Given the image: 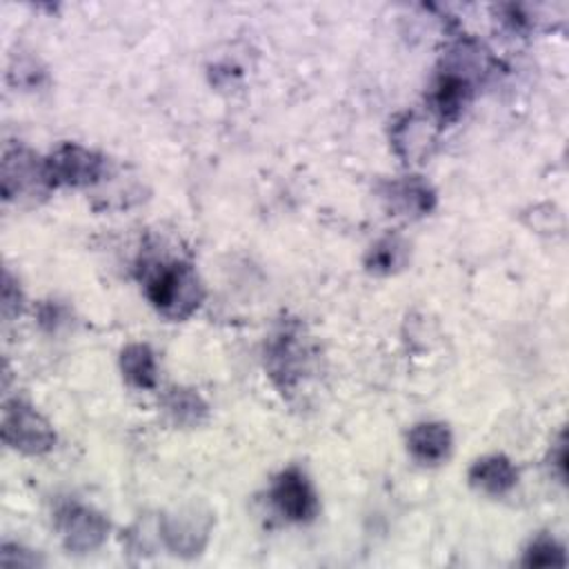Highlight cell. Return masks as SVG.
Instances as JSON below:
<instances>
[{"label":"cell","instance_id":"1","mask_svg":"<svg viewBox=\"0 0 569 569\" xmlns=\"http://www.w3.org/2000/svg\"><path fill=\"white\" fill-rule=\"evenodd\" d=\"M485 69L482 51L473 42H458L445 53L442 69L429 87L427 102L440 122H456L476 91L478 71Z\"/></svg>","mask_w":569,"mask_h":569},{"label":"cell","instance_id":"2","mask_svg":"<svg viewBox=\"0 0 569 569\" xmlns=\"http://www.w3.org/2000/svg\"><path fill=\"white\" fill-rule=\"evenodd\" d=\"M144 293L149 302L169 320L189 318L204 298L196 269L182 260H160L147 267Z\"/></svg>","mask_w":569,"mask_h":569},{"label":"cell","instance_id":"3","mask_svg":"<svg viewBox=\"0 0 569 569\" xmlns=\"http://www.w3.org/2000/svg\"><path fill=\"white\" fill-rule=\"evenodd\" d=\"M2 440L24 456H42L53 449L56 431L29 402L16 398L2 409Z\"/></svg>","mask_w":569,"mask_h":569},{"label":"cell","instance_id":"4","mask_svg":"<svg viewBox=\"0 0 569 569\" xmlns=\"http://www.w3.org/2000/svg\"><path fill=\"white\" fill-rule=\"evenodd\" d=\"M107 173V158L76 142L60 144L44 160V178L49 189L56 187H89Z\"/></svg>","mask_w":569,"mask_h":569},{"label":"cell","instance_id":"5","mask_svg":"<svg viewBox=\"0 0 569 569\" xmlns=\"http://www.w3.org/2000/svg\"><path fill=\"white\" fill-rule=\"evenodd\" d=\"M309 349L298 325H282L267 345V369L278 389L289 393L309 369Z\"/></svg>","mask_w":569,"mask_h":569},{"label":"cell","instance_id":"6","mask_svg":"<svg viewBox=\"0 0 569 569\" xmlns=\"http://www.w3.org/2000/svg\"><path fill=\"white\" fill-rule=\"evenodd\" d=\"M56 527L69 553H91L109 536V520L82 502H64L56 511Z\"/></svg>","mask_w":569,"mask_h":569},{"label":"cell","instance_id":"7","mask_svg":"<svg viewBox=\"0 0 569 569\" xmlns=\"http://www.w3.org/2000/svg\"><path fill=\"white\" fill-rule=\"evenodd\" d=\"M271 505L289 522H309L318 516V496L305 471L289 467L273 478Z\"/></svg>","mask_w":569,"mask_h":569},{"label":"cell","instance_id":"8","mask_svg":"<svg viewBox=\"0 0 569 569\" xmlns=\"http://www.w3.org/2000/svg\"><path fill=\"white\" fill-rule=\"evenodd\" d=\"M47 178H44V160H40L36 153H31L24 147L4 149L2 156V196L4 200L18 198V196H31L47 191Z\"/></svg>","mask_w":569,"mask_h":569},{"label":"cell","instance_id":"9","mask_svg":"<svg viewBox=\"0 0 569 569\" xmlns=\"http://www.w3.org/2000/svg\"><path fill=\"white\" fill-rule=\"evenodd\" d=\"M162 540L176 556H196L204 549L211 531V516L198 509H180L160 522Z\"/></svg>","mask_w":569,"mask_h":569},{"label":"cell","instance_id":"10","mask_svg":"<svg viewBox=\"0 0 569 569\" xmlns=\"http://www.w3.org/2000/svg\"><path fill=\"white\" fill-rule=\"evenodd\" d=\"M380 196L389 211L405 218L427 216L436 207V191L420 176H405L398 180H389L382 184Z\"/></svg>","mask_w":569,"mask_h":569},{"label":"cell","instance_id":"11","mask_svg":"<svg viewBox=\"0 0 569 569\" xmlns=\"http://www.w3.org/2000/svg\"><path fill=\"white\" fill-rule=\"evenodd\" d=\"M469 482L489 496H505L516 487L518 471L507 456L491 453L471 465Z\"/></svg>","mask_w":569,"mask_h":569},{"label":"cell","instance_id":"12","mask_svg":"<svg viewBox=\"0 0 569 569\" xmlns=\"http://www.w3.org/2000/svg\"><path fill=\"white\" fill-rule=\"evenodd\" d=\"M451 442V431L442 422H418L407 436L409 453L422 465H438L447 460Z\"/></svg>","mask_w":569,"mask_h":569},{"label":"cell","instance_id":"13","mask_svg":"<svg viewBox=\"0 0 569 569\" xmlns=\"http://www.w3.org/2000/svg\"><path fill=\"white\" fill-rule=\"evenodd\" d=\"M429 122L420 120L413 113H407L400 122H396L393 127V147L398 151L400 158H405L407 162H418L429 144L433 142V133L427 127Z\"/></svg>","mask_w":569,"mask_h":569},{"label":"cell","instance_id":"14","mask_svg":"<svg viewBox=\"0 0 569 569\" xmlns=\"http://www.w3.org/2000/svg\"><path fill=\"white\" fill-rule=\"evenodd\" d=\"M120 369L122 376L138 389H153L158 380L156 356L149 345L131 342L120 353Z\"/></svg>","mask_w":569,"mask_h":569},{"label":"cell","instance_id":"15","mask_svg":"<svg viewBox=\"0 0 569 569\" xmlns=\"http://www.w3.org/2000/svg\"><path fill=\"white\" fill-rule=\"evenodd\" d=\"M167 416L180 427H196L207 418V402L191 389H171L164 396Z\"/></svg>","mask_w":569,"mask_h":569},{"label":"cell","instance_id":"16","mask_svg":"<svg viewBox=\"0 0 569 569\" xmlns=\"http://www.w3.org/2000/svg\"><path fill=\"white\" fill-rule=\"evenodd\" d=\"M407 262V244L398 238H382L378 240L365 256V267L369 273L389 276L402 269Z\"/></svg>","mask_w":569,"mask_h":569},{"label":"cell","instance_id":"17","mask_svg":"<svg viewBox=\"0 0 569 569\" xmlns=\"http://www.w3.org/2000/svg\"><path fill=\"white\" fill-rule=\"evenodd\" d=\"M522 565L525 567H565L567 565L565 547L549 536H538L525 549Z\"/></svg>","mask_w":569,"mask_h":569},{"label":"cell","instance_id":"18","mask_svg":"<svg viewBox=\"0 0 569 569\" xmlns=\"http://www.w3.org/2000/svg\"><path fill=\"white\" fill-rule=\"evenodd\" d=\"M16 311H20V289L11 280L9 271H4V284H2V313L9 320Z\"/></svg>","mask_w":569,"mask_h":569}]
</instances>
